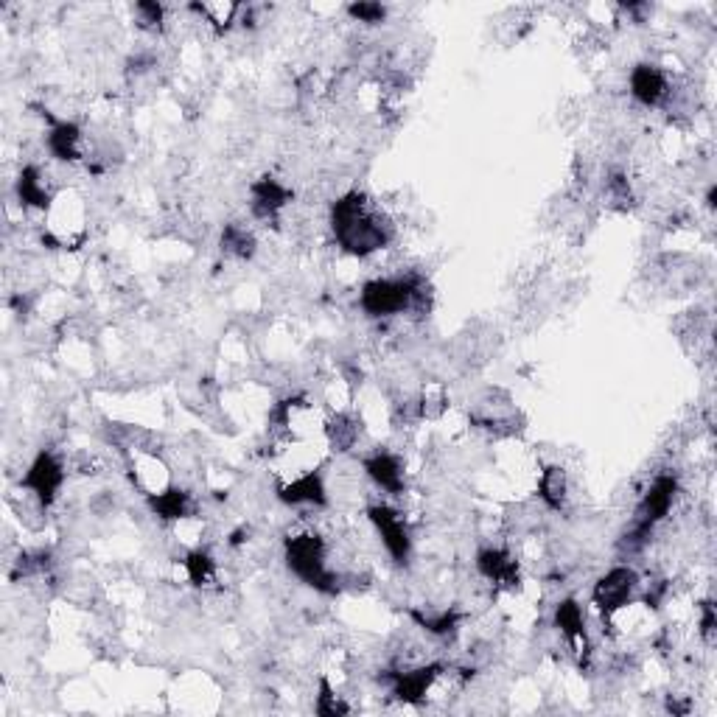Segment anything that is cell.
I'll return each instance as SVG.
<instances>
[{
  "mask_svg": "<svg viewBox=\"0 0 717 717\" xmlns=\"http://www.w3.org/2000/svg\"><path fill=\"white\" fill-rule=\"evenodd\" d=\"M149 505L163 521H183L191 516V496L183 488H163L149 496Z\"/></svg>",
  "mask_w": 717,
  "mask_h": 717,
  "instance_id": "9a60e30c",
  "label": "cell"
},
{
  "mask_svg": "<svg viewBox=\"0 0 717 717\" xmlns=\"http://www.w3.org/2000/svg\"><path fill=\"white\" fill-rule=\"evenodd\" d=\"M286 563L311 589L323 591V594H334L339 589V577L325 563V544L320 535H292L286 541Z\"/></svg>",
  "mask_w": 717,
  "mask_h": 717,
  "instance_id": "7a4b0ae2",
  "label": "cell"
},
{
  "mask_svg": "<svg viewBox=\"0 0 717 717\" xmlns=\"http://www.w3.org/2000/svg\"><path fill=\"white\" fill-rule=\"evenodd\" d=\"M135 15H138V23H141L143 29H163V6H160V3H138V6H135Z\"/></svg>",
  "mask_w": 717,
  "mask_h": 717,
  "instance_id": "44dd1931",
  "label": "cell"
},
{
  "mask_svg": "<svg viewBox=\"0 0 717 717\" xmlns=\"http://www.w3.org/2000/svg\"><path fill=\"white\" fill-rule=\"evenodd\" d=\"M325 435H328V443L334 446V451H348L359 437V426L348 415H337L325 426Z\"/></svg>",
  "mask_w": 717,
  "mask_h": 717,
  "instance_id": "d6986e66",
  "label": "cell"
},
{
  "mask_svg": "<svg viewBox=\"0 0 717 717\" xmlns=\"http://www.w3.org/2000/svg\"><path fill=\"white\" fill-rule=\"evenodd\" d=\"M555 625L561 628L566 636V642L575 647L577 653H583V661L589 659V636H586V617H583V608L575 600H563L555 611Z\"/></svg>",
  "mask_w": 717,
  "mask_h": 717,
  "instance_id": "7c38bea8",
  "label": "cell"
},
{
  "mask_svg": "<svg viewBox=\"0 0 717 717\" xmlns=\"http://www.w3.org/2000/svg\"><path fill=\"white\" fill-rule=\"evenodd\" d=\"M48 152L62 163L82 160V129L73 121H51L48 129Z\"/></svg>",
  "mask_w": 717,
  "mask_h": 717,
  "instance_id": "4fadbf2b",
  "label": "cell"
},
{
  "mask_svg": "<svg viewBox=\"0 0 717 717\" xmlns=\"http://www.w3.org/2000/svg\"><path fill=\"white\" fill-rule=\"evenodd\" d=\"M440 675H443L440 664H426V667H412V670L390 673L393 695L404 703H421L429 695V689L435 687Z\"/></svg>",
  "mask_w": 717,
  "mask_h": 717,
  "instance_id": "8992f818",
  "label": "cell"
},
{
  "mask_svg": "<svg viewBox=\"0 0 717 717\" xmlns=\"http://www.w3.org/2000/svg\"><path fill=\"white\" fill-rule=\"evenodd\" d=\"M367 516L373 521V527L379 530L381 544L390 552V558H393L395 563H407L409 552H412V541H409V530L404 516L390 505H373L367 510Z\"/></svg>",
  "mask_w": 717,
  "mask_h": 717,
  "instance_id": "5b68a950",
  "label": "cell"
},
{
  "mask_svg": "<svg viewBox=\"0 0 717 717\" xmlns=\"http://www.w3.org/2000/svg\"><path fill=\"white\" fill-rule=\"evenodd\" d=\"M477 569L485 580L496 586H516L519 583V561L502 547H488L477 555Z\"/></svg>",
  "mask_w": 717,
  "mask_h": 717,
  "instance_id": "30bf717a",
  "label": "cell"
},
{
  "mask_svg": "<svg viewBox=\"0 0 717 717\" xmlns=\"http://www.w3.org/2000/svg\"><path fill=\"white\" fill-rule=\"evenodd\" d=\"M569 496V485H566V471L561 465H549L541 471L538 479V499L549 507V510H563Z\"/></svg>",
  "mask_w": 717,
  "mask_h": 717,
  "instance_id": "2e32d148",
  "label": "cell"
},
{
  "mask_svg": "<svg viewBox=\"0 0 717 717\" xmlns=\"http://www.w3.org/2000/svg\"><path fill=\"white\" fill-rule=\"evenodd\" d=\"M331 227H334L339 247L345 253L359 255V258L387 247V241L393 239V225L379 211H373L367 205V199L356 191L334 202Z\"/></svg>",
  "mask_w": 717,
  "mask_h": 717,
  "instance_id": "6da1fadb",
  "label": "cell"
},
{
  "mask_svg": "<svg viewBox=\"0 0 717 717\" xmlns=\"http://www.w3.org/2000/svg\"><path fill=\"white\" fill-rule=\"evenodd\" d=\"M222 253L233 255V258H253L255 253V239L247 227L241 225H227L222 233Z\"/></svg>",
  "mask_w": 717,
  "mask_h": 717,
  "instance_id": "e0dca14e",
  "label": "cell"
},
{
  "mask_svg": "<svg viewBox=\"0 0 717 717\" xmlns=\"http://www.w3.org/2000/svg\"><path fill=\"white\" fill-rule=\"evenodd\" d=\"M278 496H281V502L295 507H323L325 502H328V499H325L323 477L314 474V471H306V474H300V477H295L292 482L281 485V488H278Z\"/></svg>",
  "mask_w": 717,
  "mask_h": 717,
  "instance_id": "8fae6325",
  "label": "cell"
},
{
  "mask_svg": "<svg viewBox=\"0 0 717 717\" xmlns=\"http://www.w3.org/2000/svg\"><path fill=\"white\" fill-rule=\"evenodd\" d=\"M17 199H20L23 208H37V211H48L51 208L54 194L48 191L43 171L37 169V166H26V169L20 171V177H17Z\"/></svg>",
  "mask_w": 717,
  "mask_h": 717,
  "instance_id": "5bb4252c",
  "label": "cell"
},
{
  "mask_svg": "<svg viewBox=\"0 0 717 717\" xmlns=\"http://www.w3.org/2000/svg\"><path fill=\"white\" fill-rule=\"evenodd\" d=\"M715 625H717L715 605L703 603L701 605V636L706 639V645H712V642H715Z\"/></svg>",
  "mask_w": 717,
  "mask_h": 717,
  "instance_id": "603a6c76",
  "label": "cell"
},
{
  "mask_svg": "<svg viewBox=\"0 0 717 717\" xmlns=\"http://www.w3.org/2000/svg\"><path fill=\"white\" fill-rule=\"evenodd\" d=\"M62 485H65V465L59 463V457L54 451H40L34 457V463L29 465L26 477L20 479V488H26L29 496H34L37 505L43 507V510L54 505Z\"/></svg>",
  "mask_w": 717,
  "mask_h": 717,
  "instance_id": "277c9868",
  "label": "cell"
},
{
  "mask_svg": "<svg viewBox=\"0 0 717 717\" xmlns=\"http://www.w3.org/2000/svg\"><path fill=\"white\" fill-rule=\"evenodd\" d=\"M348 15H351L353 20H359V23L376 26V23L384 20L387 9H384L381 3H353V6H348Z\"/></svg>",
  "mask_w": 717,
  "mask_h": 717,
  "instance_id": "ffe728a7",
  "label": "cell"
},
{
  "mask_svg": "<svg viewBox=\"0 0 717 717\" xmlns=\"http://www.w3.org/2000/svg\"><path fill=\"white\" fill-rule=\"evenodd\" d=\"M185 575L188 580L194 583V586H208L213 583V577H216V563L208 552H202V549H194V552H188L185 555Z\"/></svg>",
  "mask_w": 717,
  "mask_h": 717,
  "instance_id": "ac0fdd59",
  "label": "cell"
},
{
  "mask_svg": "<svg viewBox=\"0 0 717 717\" xmlns=\"http://www.w3.org/2000/svg\"><path fill=\"white\" fill-rule=\"evenodd\" d=\"M367 477L379 485L381 491H387L390 496H401L407 488V479H404V465L401 460L390 454V451H376L373 457H367L365 463Z\"/></svg>",
  "mask_w": 717,
  "mask_h": 717,
  "instance_id": "9c48e42d",
  "label": "cell"
},
{
  "mask_svg": "<svg viewBox=\"0 0 717 717\" xmlns=\"http://www.w3.org/2000/svg\"><path fill=\"white\" fill-rule=\"evenodd\" d=\"M631 96L645 107H659L670 96V82L656 65H636L631 71Z\"/></svg>",
  "mask_w": 717,
  "mask_h": 717,
  "instance_id": "ba28073f",
  "label": "cell"
},
{
  "mask_svg": "<svg viewBox=\"0 0 717 717\" xmlns=\"http://www.w3.org/2000/svg\"><path fill=\"white\" fill-rule=\"evenodd\" d=\"M639 589V575L631 566H614L611 572H605L591 591V603L600 608L605 619H611L617 611L631 603L633 591Z\"/></svg>",
  "mask_w": 717,
  "mask_h": 717,
  "instance_id": "3957f363",
  "label": "cell"
},
{
  "mask_svg": "<svg viewBox=\"0 0 717 717\" xmlns=\"http://www.w3.org/2000/svg\"><path fill=\"white\" fill-rule=\"evenodd\" d=\"M317 712H320V715H345V712H351V709L334 695V689L328 687V681H323V684H320V698H317Z\"/></svg>",
  "mask_w": 717,
  "mask_h": 717,
  "instance_id": "7402d4cb",
  "label": "cell"
},
{
  "mask_svg": "<svg viewBox=\"0 0 717 717\" xmlns=\"http://www.w3.org/2000/svg\"><path fill=\"white\" fill-rule=\"evenodd\" d=\"M292 202V191L281 185L275 177H264L250 188V211L261 222H275L278 213Z\"/></svg>",
  "mask_w": 717,
  "mask_h": 717,
  "instance_id": "52a82bcc",
  "label": "cell"
}]
</instances>
